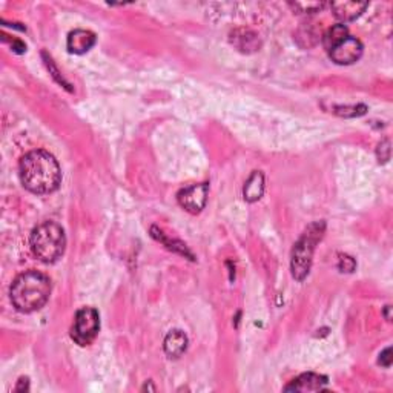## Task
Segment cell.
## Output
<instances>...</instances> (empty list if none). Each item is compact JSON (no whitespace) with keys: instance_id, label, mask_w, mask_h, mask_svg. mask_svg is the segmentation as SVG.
I'll return each mask as SVG.
<instances>
[{"instance_id":"1","label":"cell","mask_w":393,"mask_h":393,"mask_svg":"<svg viewBox=\"0 0 393 393\" xmlns=\"http://www.w3.org/2000/svg\"><path fill=\"white\" fill-rule=\"evenodd\" d=\"M22 184L33 194H49L59 188L62 171L57 160L47 151H31L19 166Z\"/></svg>"},{"instance_id":"2","label":"cell","mask_w":393,"mask_h":393,"mask_svg":"<svg viewBox=\"0 0 393 393\" xmlns=\"http://www.w3.org/2000/svg\"><path fill=\"white\" fill-rule=\"evenodd\" d=\"M51 281L37 270H28L19 275L11 286V301L17 311L23 313L42 309L49 298Z\"/></svg>"},{"instance_id":"3","label":"cell","mask_w":393,"mask_h":393,"mask_svg":"<svg viewBox=\"0 0 393 393\" xmlns=\"http://www.w3.org/2000/svg\"><path fill=\"white\" fill-rule=\"evenodd\" d=\"M29 243L38 260L43 263H54L63 255L67 238L60 224L45 222L33 230Z\"/></svg>"},{"instance_id":"4","label":"cell","mask_w":393,"mask_h":393,"mask_svg":"<svg viewBox=\"0 0 393 393\" xmlns=\"http://www.w3.org/2000/svg\"><path fill=\"white\" fill-rule=\"evenodd\" d=\"M321 234H323V230H320V224H313L296 243L292 257V274L296 280H302L309 274L315 244L321 238Z\"/></svg>"},{"instance_id":"5","label":"cell","mask_w":393,"mask_h":393,"mask_svg":"<svg viewBox=\"0 0 393 393\" xmlns=\"http://www.w3.org/2000/svg\"><path fill=\"white\" fill-rule=\"evenodd\" d=\"M100 329L99 313L93 307H83L75 315L71 337L79 346H88L95 340Z\"/></svg>"},{"instance_id":"6","label":"cell","mask_w":393,"mask_h":393,"mask_svg":"<svg viewBox=\"0 0 393 393\" xmlns=\"http://www.w3.org/2000/svg\"><path fill=\"white\" fill-rule=\"evenodd\" d=\"M331 59L338 65H352L363 56V43L355 37H347L337 47L329 51Z\"/></svg>"},{"instance_id":"7","label":"cell","mask_w":393,"mask_h":393,"mask_svg":"<svg viewBox=\"0 0 393 393\" xmlns=\"http://www.w3.org/2000/svg\"><path fill=\"white\" fill-rule=\"evenodd\" d=\"M208 184H194L189 186V188H184L178 192V203L182 204V208H184L191 214H197V212L202 211L206 206V200H208Z\"/></svg>"},{"instance_id":"8","label":"cell","mask_w":393,"mask_h":393,"mask_svg":"<svg viewBox=\"0 0 393 393\" xmlns=\"http://www.w3.org/2000/svg\"><path fill=\"white\" fill-rule=\"evenodd\" d=\"M327 378L317 373H305L287 385L286 392H320L324 390Z\"/></svg>"},{"instance_id":"9","label":"cell","mask_w":393,"mask_h":393,"mask_svg":"<svg viewBox=\"0 0 393 393\" xmlns=\"http://www.w3.org/2000/svg\"><path fill=\"white\" fill-rule=\"evenodd\" d=\"M95 45V36L91 31L75 29L68 37V51L73 54H85Z\"/></svg>"},{"instance_id":"10","label":"cell","mask_w":393,"mask_h":393,"mask_svg":"<svg viewBox=\"0 0 393 393\" xmlns=\"http://www.w3.org/2000/svg\"><path fill=\"white\" fill-rule=\"evenodd\" d=\"M331 8L337 19L343 22H350L357 19L361 12L367 8V3L359 2H333L331 3Z\"/></svg>"},{"instance_id":"11","label":"cell","mask_w":393,"mask_h":393,"mask_svg":"<svg viewBox=\"0 0 393 393\" xmlns=\"http://www.w3.org/2000/svg\"><path fill=\"white\" fill-rule=\"evenodd\" d=\"M186 347H188V338L182 331H172L167 333V337L165 340V352L167 357L171 358H178L182 357Z\"/></svg>"},{"instance_id":"12","label":"cell","mask_w":393,"mask_h":393,"mask_svg":"<svg viewBox=\"0 0 393 393\" xmlns=\"http://www.w3.org/2000/svg\"><path fill=\"white\" fill-rule=\"evenodd\" d=\"M263 191H264V178H263V174L255 171L250 178L248 180V183L244 184V198L248 200V202H257V200H260L263 195Z\"/></svg>"},{"instance_id":"13","label":"cell","mask_w":393,"mask_h":393,"mask_svg":"<svg viewBox=\"0 0 393 393\" xmlns=\"http://www.w3.org/2000/svg\"><path fill=\"white\" fill-rule=\"evenodd\" d=\"M349 37V31L344 27V25H335L331 29L327 31L323 37V43H324V48L327 51H331L332 48L337 47L338 43H341L344 40V38Z\"/></svg>"},{"instance_id":"14","label":"cell","mask_w":393,"mask_h":393,"mask_svg":"<svg viewBox=\"0 0 393 393\" xmlns=\"http://www.w3.org/2000/svg\"><path fill=\"white\" fill-rule=\"evenodd\" d=\"M295 10H298L300 12H315V11H318V10H323L326 3H318V2H311V3H302V2H298V3H294L292 5Z\"/></svg>"},{"instance_id":"15","label":"cell","mask_w":393,"mask_h":393,"mask_svg":"<svg viewBox=\"0 0 393 393\" xmlns=\"http://www.w3.org/2000/svg\"><path fill=\"white\" fill-rule=\"evenodd\" d=\"M379 357H381L379 358V364L384 366V367H390V364H392V349L390 347H388V349H385Z\"/></svg>"}]
</instances>
